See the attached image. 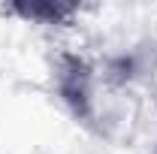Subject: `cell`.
I'll return each instance as SVG.
<instances>
[{"instance_id":"6da1fadb","label":"cell","mask_w":157,"mask_h":154,"mask_svg":"<svg viewBox=\"0 0 157 154\" xmlns=\"http://www.w3.org/2000/svg\"><path fill=\"white\" fill-rule=\"evenodd\" d=\"M52 85L76 124L103 139L124 136L136 118V85L124 58L97 60L82 52H60L52 64Z\"/></svg>"},{"instance_id":"7a4b0ae2","label":"cell","mask_w":157,"mask_h":154,"mask_svg":"<svg viewBox=\"0 0 157 154\" xmlns=\"http://www.w3.org/2000/svg\"><path fill=\"white\" fill-rule=\"evenodd\" d=\"M121 58H124V67H127L130 82L145 97H151V103L157 106V39L139 42L133 52H127Z\"/></svg>"},{"instance_id":"3957f363","label":"cell","mask_w":157,"mask_h":154,"mask_svg":"<svg viewBox=\"0 0 157 154\" xmlns=\"http://www.w3.org/2000/svg\"><path fill=\"white\" fill-rule=\"evenodd\" d=\"M154 154H157V151H154Z\"/></svg>"}]
</instances>
